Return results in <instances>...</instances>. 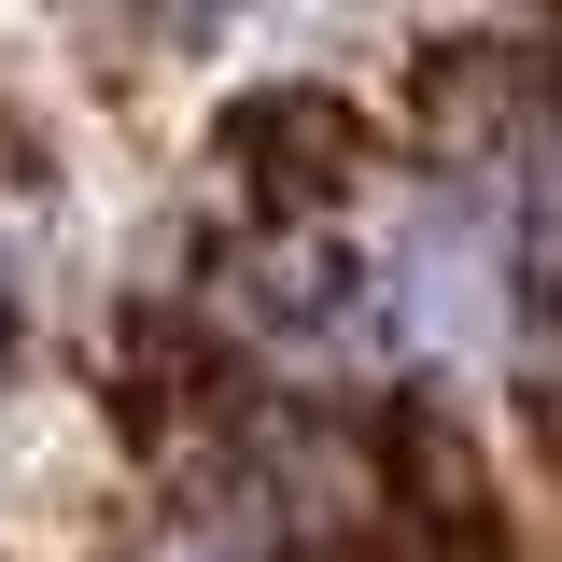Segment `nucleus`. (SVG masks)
Masks as SVG:
<instances>
[{
	"instance_id": "5",
	"label": "nucleus",
	"mask_w": 562,
	"mask_h": 562,
	"mask_svg": "<svg viewBox=\"0 0 562 562\" xmlns=\"http://www.w3.org/2000/svg\"><path fill=\"white\" fill-rule=\"evenodd\" d=\"M155 562H225V549H155Z\"/></svg>"
},
{
	"instance_id": "1",
	"label": "nucleus",
	"mask_w": 562,
	"mask_h": 562,
	"mask_svg": "<svg viewBox=\"0 0 562 562\" xmlns=\"http://www.w3.org/2000/svg\"><path fill=\"white\" fill-rule=\"evenodd\" d=\"M366 127H351V99L324 85H268V99H239V127H225V169L254 183V198H338Z\"/></svg>"
},
{
	"instance_id": "2",
	"label": "nucleus",
	"mask_w": 562,
	"mask_h": 562,
	"mask_svg": "<svg viewBox=\"0 0 562 562\" xmlns=\"http://www.w3.org/2000/svg\"><path fill=\"white\" fill-rule=\"evenodd\" d=\"M380 492H394V520H408L422 549H450V562H492V549H506V535H492V492H479V450H464L436 408H394Z\"/></svg>"
},
{
	"instance_id": "3",
	"label": "nucleus",
	"mask_w": 562,
	"mask_h": 562,
	"mask_svg": "<svg viewBox=\"0 0 562 562\" xmlns=\"http://www.w3.org/2000/svg\"><path fill=\"white\" fill-rule=\"evenodd\" d=\"M155 14H169V29H198V14H211V0H155Z\"/></svg>"
},
{
	"instance_id": "4",
	"label": "nucleus",
	"mask_w": 562,
	"mask_h": 562,
	"mask_svg": "<svg viewBox=\"0 0 562 562\" xmlns=\"http://www.w3.org/2000/svg\"><path fill=\"white\" fill-rule=\"evenodd\" d=\"M0 366H14V281H0Z\"/></svg>"
}]
</instances>
